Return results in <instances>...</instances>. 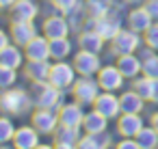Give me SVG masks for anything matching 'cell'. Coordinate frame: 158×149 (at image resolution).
Segmentation results:
<instances>
[{"label":"cell","mask_w":158,"mask_h":149,"mask_svg":"<svg viewBox=\"0 0 158 149\" xmlns=\"http://www.w3.org/2000/svg\"><path fill=\"white\" fill-rule=\"evenodd\" d=\"M0 108L2 112L11 115V117H20V115H26V112H33L37 106H35V97L33 93H28L26 89H5L2 95H0Z\"/></svg>","instance_id":"obj_1"},{"label":"cell","mask_w":158,"mask_h":149,"mask_svg":"<svg viewBox=\"0 0 158 149\" xmlns=\"http://www.w3.org/2000/svg\"><path fill=\"white\" fill-rule=\"evenodd\" d=\"M143 7L152 13V18H154V22H158V0H145L143 2Z\"/></svg>","instance_id":"obj_39"},{"label":"cell","mask_w":158,"mask_h":149,"mask_svg":"<svg viewBox=\"0 0 158 149\" xmlns=\"http://www.w3.org/2000/svg\"><path fill=\"white\" fill-rule=\"evenodd\" d=\"M95 140H98V149L113 147V134H108L106 130H104V132H98V134H95Z\"/></svg>","instance_id":"obj_37"},{"label":"cell","mask_w":158,"mask_h":149,"mask_svg":"<svg viewBox=\"0 0 158 149\" xmlns=\"http://www.w3.org/2000/svg\"><path fill=\"white\" fill-rule=\"evenodd\" d=\"M39 13H41V7L37 5V0H18L9 9L11 22H35Z\"/></svg>","instance_id":"obj_14"},{"label":"cell","mask_w":158,"mask_h":149,"mask_svg":"<svg viewBox=\"0 0 158 149\" xmlns=\"http://www.w3.org/2000/svg\"><path fill=\"white\" fill-rule=\"evenodd\" d=\"M115 65L121 69V74H123L128 80H132V78H136V76H141V74H143V58L139 56V52L117 56Z\"/></svg>","instance_id":"obj_19"},{"label":"cell","mask_w":158,"mask_h":149,"mask_svg":"<svg viewBox=\"0 0 158 149\" xmlns=\"http://www.w3.org/2000/svg\"><path fill=\"white\" fill-rule=\"evenodd\" d=\"M123 28V15H121V7H113L106 15H102V18H98L95 20V30L106 39V41H110L119 30Z\"/></svg>","instance_id":"obj_6"},{"label":"cell","mask_w":158,"mask_h":149,"mask_svg":"<svg viewBox=\"0 0 158 149\" xmlns=\"http://www.w3.org/2000/svg\"><path fill=\"white\" fill-rule=\"evenodd\" d=\"M136 140H139V147L141 149H156L158 147V130L149 123V125H145L136 134Z\"/></svg>","instance_id":"obj_29"},{"label":"cell","mask_w":158,"mask_h":149,"mask_svg":"<svg viewBox=\"0 0 158 149\" xmlns=\"http://www.w3.org/2000/svg\"><path fill=\"white\" fill-rule=\"evenodd\" d=\"M48 2L59 11V13H67L69 9H74L78 5V0H48Z\"/></svg>","instance_id":"obj_36"},{"label":"cell","mask_w":158,"mask_h":149,"mask_svg":"<svg viewBox=\"0 0 158 149\" xmlns=\"http://www.w3.org/2000/svg\"><path fill=\"white\" fill-rule=\"evenodd\" d=\"M41 33L48 37V39H61V37H69L72 33V26H69V20L65 13H52L44 20L41 24Z\"/></svg>","instance_id":"obj_9"},{"label":"cell","mask_w":158,"mask_h":149,"mask_svg":"<svg viewBox=\"0 0 158 149\" xmlns=\"http://www.w3.org/2000/svg\"><path fill=\"white\" fill-rule=\"evenodd\" d=\"M78 76H98V71L102 69V58L98 52L91 50H78L72 58Z\"/></svg>","instance_id":"obj_8"},{"label":"cell","mask_w":158,"mask_h":149,"mask_svg":"<svg viewBox=\"0 0 158 149\" xmlns=\"http://www.w3.org/2000/svg\"><path fill=\"white\" fill-rule=\"evenodd\" d=\"M126 2H128V5H132V7H134V5H143V2H145V0H126Z\"/></svg>","instance_id":"obj_43"},{"label":"cell","mask_w":158,"mask_h":149,"mask_svg":"<svg viewBox=\"0 0 158 149\" xmlns=\"http://www.w3.org/2000/svg\"><path fill=\"white\" fill-rule=\"evenodd\" d=\"M9 33H11L13 43H18V46H22V48H24L33 37H37V35H39V33H37L35 22H11Z\"/></svg>","instance_id":"obj_21"},{"label":"cell","mask_w":158,"mask_h":149,"mask_svg":"<svg viewBox=\"0 0 158 149\" xmlns=\"http://www.w3.org/2000/svg\"><path fill=\"white\" fill-rule=\"evenodd\" d=\"M80 136H82V127H65V125H59V130L52 134V143L59 149H74V147H78Z\"/></svg>","instance_id":"obj_18"},{"label":"cell","mask_w":158,"mask_h":149,"mask_svg":"<svg viewBox=\"0 0 158 149\" xmlns=\"http://www.w3.org/2000/svg\"><path fill=\"white\" fill-rule=\"evenodd\" d=\"M98 82L102 87V91H121V87L126 84V76L121 74V69L117 65H102V69L98 71Z\"/></svg>","instance_id":"obj_10"},{"label":"cell","mask_w":158,"mask_h":149,"mask_svg":"<svg viewBox=\"0 0 158 149\" xmlns=\"http://www.w3.org/2000/svg\"><path fill=\"white\" fill-rule=\"evenodd\" d=\"M154 78H149V76H145V74H141V76H136V78H132L130 80V84H132V89L145 99V102H152V97H154Z\"/></svg>","instance_id":"obj_28"},{"label":"cell","mask_w":158,"mask_h":149,"mask_svg":"<svg viewBox=\"0 0 158 149\" xmlns=\"http://www.w3.org/2000/svg\"><path fill=\"white\" fill-rule=\"evenodd\" d=\"M143 39H145V46L154 48L158 52V22H154L145 33H143Z\"/></svg>","instance_id":"obj_34"},{"label":"cell","mask_w":158,"mask_h":149,"mask_svg":"<svg viewBox=\"0 0 158 149\" xmlns=\"http://www.w3.org/2000/svg\"><path fill=\"white\" fill-rule=\"evenodd\" d=\"M113 7H117L115 0H87V11H89V15H93V18L106 15Z\"/></svg>","instance_id":"obj_31"},{"label":"cell","mask_w":158,"mask_h":149,"mask_svg":"<svg viewBox=\"0 0 158 149\" xmlns=\"http://www.w3.org/2000/svg\"><path fill=\"white\" fill-rule=\"evenodd\" d=\"M67 20H69V26H72V33H80L85 28V22L89 18V11H87V0H78V5L74 9H69L67 13Z\"/></svg>","instance_id":"obj_25"},{"label":"cell","mask_w":158,"mask_h":149,"mask_svg":"<svg viewBox=\"0 0 158 149\" xmlns=\"http://www.w3.org/2000/svg\"><path fill=\"white\" fill-rule=\"evenodd\" d=\"M152 24H154V18H152V13H149L143 5H134V7L126 13V26L132 28V30H136V33H141V35H143Z\"/></svg>","instance_id":"obj_15"},{"label":"cell","mask_w":158,"mask_h":149,"mask_svg":"<svg viewBox=\"0 0 158 149\" xmlns=\"http://www.w3.org/2000/svg\"><path fill=\"white\" fill-rule=\"evenodd\" d=\"M0 65H7V67H13V69L24 67L26 65L24 48L18 46V43H9L5 48H0Z\"/></svg>","instance_id":"obj_20"},{"label":"cell","mask_w":158,"mask_h":149,"mask_svg":"<svg viewBox=\"0 0 158 149\" xmlns=\"http://www.w3.org/2000/svg\"><path fill=\"white\" fill-rule=\"evenodd\" d=\"M15 2H18V0H0V7H2V9H7V11H9V9H11V7H13Z\"/></svg>","instance_id":"obj_40"},{"label":"cell","mask_w":158,"mask_h":149,"mask_svg":"<svg viewBox=\"0 0 158 149\" xmlns=\"http://www.w3.org/2000/svg\"><path fill=\"white\" fill-rule=\"evenodd\" d=\"M117 149H141V147L134 136H121V140L117 143Z\"/></svg>","instance_id":"obj_38"},{"label":"cell","mask_w":158,"mask_h":149,"mask_svg":"<svg viewBox=\"0 0 158 149\" xmlns=\"http://www.w3.org/2000/svg\"><path fill=\"white\" fill-rule=\"evenodd\" d=\"M59 123L65 125V127H82V121H85V106L80 102H65L59 110Z\"/></svg>","instance_id":"obj_11"},{"label":"cell","mask_w":158,"mask_h":149,"mask_svg":"<svg viewBox=\"0 0 158 149\" xmlns=\"http://www.w3.org/2000/svg\"><path fill=\"white\" fill-rule=\"evenodd\" d=\"M31 123L41 132V136H52L59 130V112L52 108H35L31 112Z\"/></svg>","instance_id":"obj_7"},{"label":"cell","mask_w":158,"mask_h":149,"mask_svg":"<svg viewBox=\"0 0 158 149\" xmlns=\"http://www.w3.org/2000/svg\"><path fill=\"white\" fill-rule=\"evenodd\" d=\"M48 80L63 91H72L74 82L78 80V71H76L74 63H67V58L65 61H52V69H50Z\"/></svg>","instance_id":"obj_5"},{"label":"cell","mask_w":158,"mask_h":149,"mask_svg":"<svg viewBox=\"0 0 158 149\" xmlns=\"http://www.w3.org/2000/svg\"><path fill=\"white\" fill-rule=\"evenodd\" d=\"M145 127V121L141 112H121L117 117V134L119 136H134Z\"/></svg>","instance_id":"obj_16"},{"label":"cell","mask_w":158,"mask_h":149,"mask_svg":"<svg viewBox=\"0 0 158 149\" xmlns=\"http://www.w3.org/2000/svg\"><path fill=\"white\" fill-rule=\"evenodd\" d=\"M143 74L158 80V52H154L152 56L143 58Z\"/></svg>","instance_id":"obj_33"},{"label":"cell","mask_w":158,"mask_h":149,"mask_svg":"<svg viewBox=\"0 0 158 149\" xmlns=\"http://www.w3.org/2000/svg\"><path fill=\"white\" fill-rule=\"evenodd\" d=\"M78 149H98V140H95V134L82 132V136H80V140H78Z\"/></svg>","instance_id":"obj_35"},{"label":"cell","mask_w":158,"mask_h":149,"mask_svg":"<svg viewBox=\"0 0 158 149\" xmlns=\"http://www.w3.org/2000/svg\"><path fill=\"white\" fill-rule=\"evenodd\" d=\"M24 54L26 61H52L50 54V39L41 33L37 37H33L26 46H24Z\"/></svg>","instance_id":"obj_13"},{"label":"cell","mask_w":158,"mask_h":149,"mask_svg":"<svg viewBox=\"0 0 158 149\" xmlns=\"http://www.w3.org/2000/svg\"><path fill=\"white\" fill-rule=\"evenodd\" d=\"M100 93H102V87L95 76H78V80L72 87V97L82 106H93Z\"/></svg>","instance_id":"obj_4"},{"label":"cell","mask_w":158,"mask_h":149,"mask_svg":"<svg viewBox=\"0 0 158 149\" xmlns=\"http://www.w3.org/2000/svg\"><path fill=\"white\" fill-rule=\"evenodd\" d=\"M76 43H78V48H80V50H91V52L102 54V52H104V46H106L108 41H106L98 30H89V28H85V30H80V33H78Z\"/></svg>","instance_id":"obj_22"},{"label":"cell","mask_w":158,"mask_h":149,"mask_svg":"<svg viewBox=\"0 0 158 149\" xmlns=\"http://www.w3.org/2000/svg\"><path fill=\"white\" fill-rule=\"evenodd\" d=\"M15 82H18V69L7 67V65H0V87H2V91L11 89Z\"/></svg>","instance_id":"obj_32"},{"label":"cell","mask_w":158,"mask_h":149,"mask_svg":"<svg viewBox=\"0 0 158 149\" xmlns=\"http://www.w3.org/2000/svg\"><path fill=\"white\" fill-rule=\"evenodd\" d=\"M145 46V39L141 33L132 30V28H121L110 41H108V52L117 58L121 54H132V52H139L141 48Z\"/></svg>","instance_id":"obj_3"},{"label":"cell","mask_w":158,"mask_h":149,"mask_svg":"<svg viewBox=\"0 0 158 149\" xmlns=\"http://www.w3.org/2000/svg\"><path fill=\"white\" fill-rule=\"evenodd\" d=\"M91 108L100 110L106 119H117L121 115V99H119V95L115 91H102Z\"/></svg>","instance_id":"obj_12"},{"label":"cell","mask_w":158,"mask_h":149,"mask_svg":"<svg viewBox=\"0 0 158 149\" xmlns=\"http://www.w3.org/2000/svg\"><path fill=\"white\" fill-rule=\"evenodd\" d=\"M119 99H121V112H143L145 110V99L134 89L123 91L119 95Z\"/></svg>","instance_id":"obj_26"},{"label":"cell","mask_w":158,"mask_h":149,"mask_svg":"<svg viewBox=\"0 0 158 149\" xmlns=\"http://www.w3.org/2000/svg\"><path fill=\"white\" fill-rule=\"evenodd\" d=\"M108 121H110V119H106L100 110L91 108V110H87V115H85V121H82V132H89V134L104 132V130L108 127Z\"/></svg>","instance_id":"obj_24"},{"label":"cell","mask_w":158,"mask_h":149,"mask_svg":"<svg viewBox=\"0 0 158 149\" xmlns=\"http://www.w3.org/2000/svg\"><path fill=\"white\" fill-rule=\"evenodd\" d=\"M39 136H41V132L31 123V125H22V127H18V132H15V138H13V147L15 149H37L39 145H41V140H39Z\"/></svg>","instance_id":"obj_17"},{"label":"cell","mask_w":158,"mask_h":149,"mask_svg":"<svg viewBox=\"0 0 158 149\" xmlns=\"http://www.w3.org/2000/svg\"><path fill=\"white\" fill-rule=\"evenodd\" d=\"M149 123H152V125H154V127H156V130H158V110H156V112H152V115H149Z\"/></svg>","instance_id":"obj_41"},{"label":"cell","mask_w":158,"mask_h":149,"mask_svg":"<svg viewBox=\"0 0 158 149\" xmlns=\"http://www.w3.org/2000/svg\"><path fill=\"white\" fill-rule=\"evenodd\" d=\"M50 69H52V61H26L24 76L31 82H44V80H48Z\"/></svg>","instance_id":"obj_23"},{"label":"cell","mask_w":158,"mask_h":149,"mask_svg":"<svg viewBox=\"0 0 158 149\" xmlns=\"http://www.w3.org/2000/svg\"><path fill=\"white\" fill-rule=\"evenodd\" d=\"M31 93L35 97V106L37 108H52V110H59L65 102V91L54 87L50 80H44V82H31Z\"/></svg>","instance_id":"obj_2"},{"label":"cell","mask_w":158,"mask_h":149,"mask_svg":"<svg viewBox=\"0 0 158 149\" xmlns=\"http://www.w3.org/2000/svg\"><path fill=\"white\" fill-rule=\"evenodd\" d=\"M152 104H158V80L154 82V97H152Z\"/></svg>","instance_id":"obj_42"},{"label":"cell","mask_w":158,"mask_h":149,"mask_svg":"<svg viewBox=\"0 0 158 149\" xmlns=\"http://www.w3.org/2000/svg\"><path fill=\"white\" fill-rule=\"evenodd\" d=\"M15 132H18V127H15V123H13L11 115H7V112H5V117H0V145H5V143H13Z\"/></svg>","instance_id":"obj_30"},{"label":"cell","mask_w":158,"mask_h":149,"mask_svg":"<svg viewBox=\"0 0 158 149\" xmlns=\"http://www.w3.org/2000/svg\"><path fill=\"white\" fill-rule=\"evenodd\" d=\"M72 52H74V43H72L69 37L50 39V54H52V61H65Z\"/></svg>","instance_id":"obj_27"}]
</instances>
